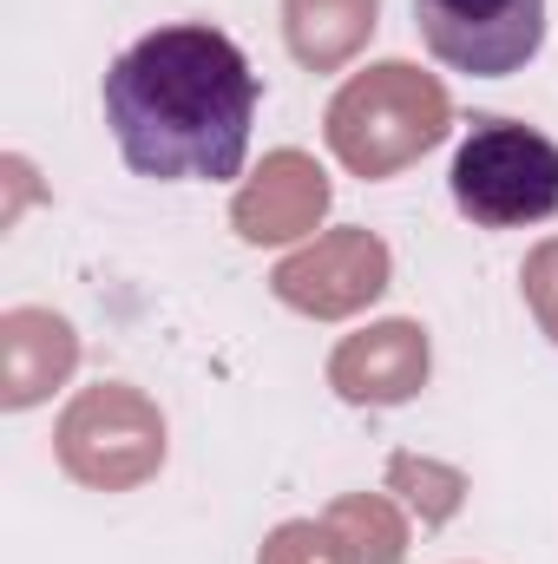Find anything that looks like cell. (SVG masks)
<instances>
[{
	"instance_id": "cell-1",
	"label": "cell",
	"mask_w": 558,
	"mask_h": 564,
	"mask_svg": "<svg viewBox=\"0 0 558 564\" xmlns=\"http://www.w3.org/2000/svg\"><path fill=\"white\" fill-rule=\"evenodd\" d=\"M257 119V73L217 26H158L106 73V126L119 158L158 184H224L244 171Z\"/></svg>"
},
{
	"instance_id": "cell-2",
	"label": "cell",
	"mask_w": 558,
	"mask_h": 564,
	"mask_svg": "<svg viewBox=\"0 0 558 564\" xmlns=\"http://www.w3.org/2000/svg\"><path fill=\"white\" fill-rule=\"evenodd\" d=\"M453 126V106H447V86L433 73H420L408 59H382L368 73H355L335 99H329V151L355 171V177H395L408 171L420 151L447 139Z\"/></svg>"
},
{
	"instance_id": "cell-3",
	"label": "cell",
	"mask_w": 558,
	"mask_h": 564,
	"mask_svg": "<svg viewBox=\"0 0 558 564\" xmlns=\"http://www.w3.org/2000/svg\"><path fill=\"white\" fill-rule=\"evenodd\" d=\"M453 210L473 230H526L558 217V144L519 119H473L453 151Z\"/></svg>"
},
{
	"instance_id": "cell-4",
	"label": "cell",
	"mask_w": 558,
	"mask_h": 564,
	"mask_svg": "<svg viewBox=\"0 0 558 564\" xmlns=\"http://www.w3.org/2000/svg\"><path fill=\"white\" fill-rule=\"evenodd\" d=\"M60 466L93 486V492H126V486H144L158 466H164V421L158 408L144 401L139 388L126 381H99L86 388L66 414H60Z\"/></svg>"
},
{
	"instance_id": "cell-5",
	"label": "cell",
	"mask_w": 558,
	"mask_h": 564,
	"mask_svg": "<svg viewBox=\"0 0 558 564\" xmlns=\"http://www.w3.org/2000/svg\"><path fill=\"white\" fill-rule=\"evenodd\" d=\"M427 53L473 79H506L546 46V0H415Z\"/></svg>"
},
{
	"instance_id": "cell-6",
	"label": "cell",
	"mask_w": 558,
	"mask_h": 564,
	"mask_svg": "<svg viewBox=\"0 0 558 564\" xmlns=\"http://www.w3.org/2000/svg\"><path fill=\"white\" fill-rule=\"evenodd\" d=\"M270 289H277V302L315 315V322L355 315V308H368V302L388 289V243H382L375 230H355V224H348V230H329V237H315L309 250L282 257Z\"/></svg>"
},
{
	"instance_id": "cell-7",
	"label": "cell",
	"mask_w": 558,
	"mask_h": 564,
	"mask_svg": "<svg viewBox=\"0 0 558 564\" xmlns=\"http://www.w3.org/2000/svg\"><path fill=\"white\" fill-rule=\"evenodd\" d=\"M427 328L420 322H375L329 355V388L348 408H401L427 388Z\"/></svg>"
},
{
	"instance_id": "cell-8",
	"label": "cell",
	"mask_w": 558,
	"mask_h": 564,
	"mask_svg": "<svg viewBox=\"0 0 558 564\" xmlns=\"http://www.w3.org/2000/svg\"><path fill=\"white\" fill-rule=\"evenodd\" d=\"M322 210H329V177L315 171V158L270 151L264 171L237 191L230 224H237L244 243H296L322 224Z\"/></svg>"
},
{
	"instance_id": "cell-9",
	"label": "cell",
	"mask_w": 558,
	"mask_h": 564,
	"mask_svg": "<svg viewBox=\"0 0 558 564\" xmlns=\"http://www.w3.org/2000/svg\"><path fill=\"white\" fill-rule=\"evenodd\" d=\"M79 361V335L53 308H13L0 322V408L46 401Z\"/></svg>"
},
{
	"instance_id": "cell-10",
	"label": "cell",
	"mask_w": 558,
	"mask_h": 564,
	"mask_svg": "<svg viewBox=\"0 0 558 564\" xmlns=\"http://www.w3.org/2000/svg\"><path fill=\"white\" fill-rule=\"evenodd\" d=\"M382 0H282V40L309 73H335L375 33Z\"/></svg>"
},
{
	"instance_id": "cell-11",
	"label": "cell",
	"mask_w": 558,
	"mask_h": 564,
	"mask_svg": "<svg viewBox=\"0 0 558 564\" xmlns=\"http://www.w3.org/2000/svg\"><path fill=\"white\" fill-rule=\"evenodd\" d=\"M329 525L355 545L362 564H401L408 558V525H401V512H395L382 492H348V499H335V506H329Z\"/></svg>"
},
{
	"instance_id": "cell-12",
	"label": "cell",
	"mask_w": 558,
	"mask_h": 564,
	"mask_svg": "<svg viewBox=\"0 0 558 564\" xmlns=\"http://www.w3.org/2000/svg\"><path fill=\"white\" fill-rule=\"evenodd\" d=\"M388 486L408 492V506L420 512V525L453 519V506H460V492H466V479H460L453 466H433V459H415V453H401V459L388 466Z\"/></svg>"
},
{
	"instance_id": "cell-13",
	"label": "cell",
	"mask_w": 558,
	"mask_h": 564,
	"mask_svg": "<svg viewBox=\"0 0 558 564\" xmlns=\"http://www.w3.org/2000/svg\"><path fill=\"white\" fill-rule=\"evenodd\" d=\"M257 564H362L355 545L329 525V519H289L264 539V558Z\"/></svg>"
},
{
	"instance_id": "cell-14",
	"label": "cell",
	"mask_w": 558,
	"mask_h": 564,
	"mask_svg": "<svg viewBox=\"0 0 558 564\" xmlns=\"http://www.w3.org/2000/svg\"><path fill=\"white\" fill-rule=\"evenodd\" d=\"M519 282H526V302H533L539 328H546V335L558 341V237H552V243H539V250L526 257Z\"/></svg>"
}]
</instances>
